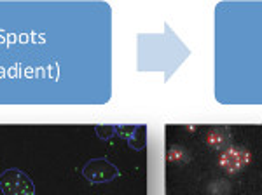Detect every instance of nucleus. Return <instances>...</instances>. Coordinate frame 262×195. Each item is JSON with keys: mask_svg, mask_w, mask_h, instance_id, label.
I'll list each match as a JSON object with an SVG mask.
<instances>
[{"mask_svg": "<svg viewBox=\"0 0 262 195\" xmlns=\"http://www.w3.org/2000/svg\"><path fill=\"white\" fill-rule=\"evenodd\" d=\"M82 176L90 183H108L119 176V169L107 159H93L84 166Z\"/></svg>", "mask_w": 262, "mask_h": 195, "instance_id": "obj_3", "label": "nucleus"}, {"mask_svg": "<svg viewBox=\"0 0 262 195\" xmlns=\"http://www.w3.org/2000/svg\"><path fill=\"white\" fill-rule=\"evenodd\" d=\"M0 190L4 195H35L32 178L16 167L6 169L0 175Z\"/></svg>", "mask_w": 262, "mask_h": 195, "instance_id": "obj_1", "label": "nucleus"}, {"mask_svg": "<svg viewBox=\"0 0 262 195\" xmlns=\"http://www.w3.org/2000/svg\"><path fill=\"white\" fill-rule=\"evenodd\" d=\"M96 134H98L100 139H103V141H107L108 138H112L114 134H116V127L112 126H96Z\"/></svg>", "mask_w": 262, "mask_h": 195, "instance_id": "obj_5", "label": "nucleus"}, {"mask_svg": "<svg viewBox=\"0 0 262 195\" xmlns=\"http://www.w3.org/2000/svg\"><path fill=\"white\" fill-rule=\"evenodd\" d=\"M184 155H185L184 150L173 147L171 150H170V154H168V160H182V159H184Z\"/></svg>", "mask_w": 262, "mask_h": 195, "instance_id": "obj_6", "label": "nucleus"}, {"mask_svg": "<svg viewBox=\"0 0 262 195\" xmlns=\"http://www.w3.org/2000/svg\"><path fill=\"white\" fill-rule=\"evenodd\" d=\"M252 154L243 147H227L226 150H222L221 157H219V164L227 175H238L239 171H243L245 167L250 164Z\"/></svg>", "mask_w": 262, "mask_h": 195, "instance_id": "obj_2", "label": "nucleus"}, {"mask_svg": "<svg viewBox=\"0 0 262 195\" xmlns=\"http://www.w3.org/2000/svg\"><path fill=\"white\" fill-rule=\"evenodd\" d=\"M206 143L215 150H226L231 147V133L226 127H213L206 136Z\"/></svg>", "mask_w": 262, "mask_h": 195, "instance_id": "obj_4", "label": "nucleus"}]
</instances>
